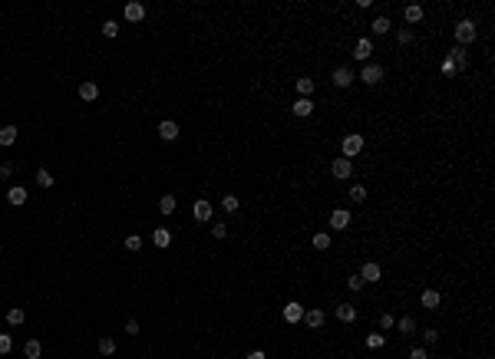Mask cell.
Wrapping results in <instances>:
<instances>
[{
	"mask_svg": "<svg viewBox=\"0 0 495 359\" xmlns=\"http://www.w3.org/2000/svg\"><path fill=\"white\" fill-rule=\"evenodd\" d=\"M469 43H476V20H459L456 23V46L469 50Z\"/></svg>",
	"mask_w": 495,
	"mask_h": 359,
	"instance_id": "6da1fadb",
	"label": "cell"
},
{
	"mask_svg": "<svg viewBox=\"0 0 495 359\" xmlns=\"http://www.w3.org/2000/svg\"><path fill=\"white\" fill-rule=\"evenodd\" d=\"M360 79H363L367 86H376V82L383 79V66H380V63H363V69H360Z\"/></svg>",
	"mask_w": 495,
	"mask_h": 359,
	"instance_id": "7a4b0ae2",
	"label": "cell"
},
{
	"mask_svg": "<svg viewBox=\"0 0 495 359\" xmlns=\"http://www.w3.org/2000/svg\"><path fill=\"white\" fill-rule=\"evenodd\" d=\"M363 135H357V132H353V135H344V158H353V155H360L363 152Z\"/></svg>",
	"mask_w": 495,
	"mask_h": 359,
	"instance_id": "3957f363",
	"label": "cell"
},
{
	"mask_svg": "<svg viewBox=\"0 0 495 359\" xmlns=\"http://www.w3.org/2000/svg\"><path fill=\"white\" fill-rule=\"evenodd\" d=\"M330 175L333 178H340V181H347L353 175V165H350V158H344V155H340V158H333V165H330Z\"/></svg>",
	"mask_w": 495,
	"mask_h": 359,
	"instance_id": "277c9868",
	"label": "cell"
},
{
	"mask_svg": "<svg viewBox=\"0 0 495 359\" xmlns=\"http://www.w3.org/2000/svg\"><path fill=\"white\" fill-rule=\"evenodd\" d=\"M122 17L129 20V23H139V20H145V7L139 4V0H129V4L122 7Z\"/></svg>",
	"mask_w": 495,
	"mask_h": 359,
	"instance_id": "5b68a950",
	"label": "cell"
},
{
	"mask_svg": "<svg viewBox=\"0 0 495 359\" xmlns=\"http://www.w3.org/2000/svg\"><path fill=\"white\" fill-rule=\"evenodd\" d=\"M281 316H284V323H301L304 320V307L297 303V300H291V303H284Z\"/></svg>",
	"mask_w": 495,
	"mask_h": 359,
	"instance_id": "8992f818",
	"label": "cell"
},
{
	"mask_svg": "<svg viewBox=\"0 0 495 359\" xmlns=\"http://www.w3.org/2000/svg\"><path fill=\"white\" fill-rule=\"evenodd\" d=\"M159 139H162V142H175L178 139V122L162 119V122H159Z\"/></svg>",
	"mask_w": 495,
	"mask_h": 359,
	"instance_id": "52a82bcc",
	"label": "cell"
},
{
	"mask_svg": "<svg viewBox=\"0 0 495 359\" xmlns=\"http://www.w3.org/2000/svg\"><path fill=\"white\" fill-rule=\"evenodd\" d=\"M330 228L333 231H347V228H350V211H347V208L330 211Z\"/></svg>",
	"mask_w": 495,
	"mask_h": 359,
	"instance_id": "ba28073f",
	"label": "cell"
},
{
	"mask_svg": "<svg viewBox=\"0 0 495 359\" xmlns=\"http://www.w3.org/2000/svg\"><path fill=\"white\" fill-rule=\"evenodd\" d=\"M330 79H333V86H337V89H347V86L353 82V69H347V66H337V69L330 73Z\"/></svg>",
	"mask_w": 495,
	"mask_h": 359,
	"instance_id": "9c48e42d",
	"label": "cell"
},
{
	"mask_svg": "<svg viewBox=\"0 0 495 359\" xmlns=\"http://www.w3.org/2000/svg\"><path fill=\"white\" fill-rule=\"evenodd\" d=\"M380 277H383V270H380V264H373V260H367V264L360 267V280H363V284H376Z\"/></svg>",
	"mask_w": 495,
	"mask_h": 359,
	"instance_id": "30bf717a",
	"label": "cell"
},
{
	"mask_svg": "<svg viewBox=\"0 0 495 359\" xmlns=\"http://www.w3.org/2000/svg\"><path fill=\"white\" fill-rule=\"evenodd\" d=\"M370 56H373V43L370 40H357V46H353V60H360V63H370Z\"/></svg>",
	"mask_w": 495,
	"mask_h": 359,
	"instance_id": "8fae6325",
	"label": "cell"
},
{
	"mask_svg": "<svg viewBox=\"0 0 495 359\" xmlns=\"http://www.w3.org/2000/svg\"><path fill=\"white\" fill-rule=\"evenodd\" d=\"M304 323H307V326L310 329H320V326H324V323H327V313H324V310H304Z\"/></svg>",
	"mask_w": 495,
	"mask_h": 359,
	"instance_id": "7c38bea8",
	"label": "cell"
},
{
	"mask_svg": "<svg viewBox=\"0 0 495 359\" xmlns=\"http://www.w3.org/2000/svg\"><path fill=\"white\" fill-rule=\"evenodd\" d=\"M192 214H195V221H212V201L198 198V201H195V208H192Z\"/></svg>",
	"mask_w": 495,
	"mask_h": 359,
	"instance_id": "4fadbf2b",
	"label": "cell"
},
{
	"mask_svg": "<svg viewBox=\"0 0 495 359\" xmlns=\"http://www.w3.org/2000/svg\"><path fill=\"white\" fill-rule=\"evenodd\" d=\"M152 244H155L159 251H165L172 244V231L169 228H155V231H152Z\"/></svg>",
	"mask_w": 495,
	"mask_h": 359,
	"instance_id": "5bb4252c",
	"label": "cell"
},
{
	"mask_svg": "<svg viewBox=\"0 0 495 359\" xmlns=\"http://www.w3.org/2000/svg\"><path fill=\"white\" fill-rule=\"evenodd\" d=\"M333 316H337L340 323H353V320H357V307H353V303H340L337 310H333Z\"/></svg>",
	"mask_w": 495,
	"mask_h": 359,
	"instance_id": "9a60e30c",
	"label": "cell"
},
{
	"mask_svg": "<svg viewBox=\"0 0 495 359\" xmlns=\"http://www.w3.org/2000/svg\"><path fill=\"white\" fill-rule=\"evenodd\" d=\"M80 99L83 102H96L99 99V86H96V82H80Z\"/></svg>",
	"mask_w": 495,
	"mask_h": 359,
	"instance_id": "2e32d148",
	"label": "cell"
},
{
	"mask_svg": "<svg viewBox=\"0 0 495 359\" xmlns=\"http://www.w3.org/2000/svg\"><path fill=\"white\" fill-rule=\"evenodd\" d=\"M449 60L456 63V69L469 66V50H465V46H452V50H449Z\"/></svg>",
	"mask_w": 495,
	"mask_h": 359,
	"instance_id": "e0dca14e",
	"label": "cell"
},
{
	"mask_svg": "<svg viewBox=\"0 0 495 359\" xmlns=\"http://www.w3.org/2000/svg\"><path fill=\"white\" fill-rule=\"evenodd\" d=\"M420 303L426 307V310H436L439 303H442V297H439V290H423L420 293Z\"/></svg>",
	"mask_w": 495,
	"mask_h": 359,
	"instance_id": "ac0fdd59",
	"label": "cell"
},
{
	"mask_svg": "<svg viewBox=\"0 0 495 359\" xmlns=\"http://www.w3.org/2000/svg\"><path fill=\"white\" fill-rule=\"evenodd\" d=\"M7 201H10V205L13 208H20V205H27V201H30V198H27V188H10V191H7Z\"/></svg>",
	"mask_w": 495,
	"mask_h": 359,
	"instance_id": "d6986e66",
	"label": "cell"
},
{
	"mask_svg": "<svg viewBox=\"0 0 495 359\" xmlns=\"http://www.w3.org/2000/svg\"><path fill=\"white\" fill-rule=\"evenodd\" d=\"M17 135H20V132H17V125H0V145H4V149H7V145H13V142H17Z\"/></svg>",
	"mask_w": 495,
	"mask_h": 359,
	"instance_id": "ffe728a7",
	"label": "cell"
},
{
	"mask_svg": "<svg viewBox=\"0 0 495 359\" xmlns=\"http://www.w3.org/2000/svg\"><path fill=\"white\" fill-rule=\"evenodd\" d=\"M291 112H294L297 119H307L310 112H314V102H310V99H297L294 105H291Z\"/></svg>",
	"mask_w": 495,
	"mask_h": 359,
	"instance_id": "44dd1931",
	"label": "cell"
},
{
	"mask_svg": "<svg viewBox=\"0 0 495 359\" xmlns=\"http://www.w3.org/2000/svg\"><path fill=\"white\" fill-rule=\"evenodd\" d=\"M403 20H406V23H420V20H423V7L420 4H409L406 10H403Z\"/></svg>",
	"mask_w": 495,
	"mask_h": 359,
	"instance_id": "7402d4cb",
	"label": "cell"
},
{
	"mask_svg": "<svg viewBox=\"0 0 495 359\" xmlns=\"http://www.w3.org/2000/svg\"><path fill=\"white\" fill-rule=\"evenodd\" d=\"M310 244H314V251H330V234H327V231H317V234L310 237Z\"/></svg>",
	"mask_w": 495,
	"mask_h": 359,
	"instance_id": "603a6c76",
	"label": "cell"
},
{
	"mask_svg": "<svg viewBox=\"0 0 495 359\" xmlns=\"http://www.w3.org/2000/svg\"><path fill=\"white\" fill-rule=\"evenodd\" d=\"M23 320H27V310L23 307H10V310H7V323H10V326H20Z\"/></svg>",
	"mask_w": 495,
	"mask_h": 359,
	"instance_id": "cb8c5ba5",
	"label": "cell"
},
{
	"mask_svg": "<svg viewBox=\"0 0 495 359\" xmlns=\"http://www.w3.org/2000/svg\"><path fill=\"white\" fill-rule=\"evenodd\" d=\"M294 89H297V96H301V99H307V96L314 93V79H310V76H301Z\"/></svg>",
	"mask_w": 495,
	"mask_h": 359,
	"instance_id": "d4e9b609",
	"label": "cell"
},
{
	"mask_svg": "<svg viewBox=\"0 0 495 359\" xmlns=\"http://www.w3.org/2000/svg\"><path fill=\"white\" fill-rule=\"evenodd\" d=\"M40 353H43V346H40L37 340H27V343H23V356H27V359H40Z\"/></svg>",
	"mask_w": 495,
	"mask_h": 359,
	"instance_id": "484cf974",
	"label": "cell"
},
{
	"mask_svg": "<svg viewBox=\"0 0 495 359\" xmlns=\"http://www.w3.org/2000/svg\"><path fill=\"white\" fill-rule=\"evenodd\" d=\"M373 33H376V37H383V33H389V26H393V23H389V17H373Z\"/></svg>",
	"mask_w": 495,
	"mask_h": 359,
	"instance_id": "4316f807",
	"label": "cell"
},
{
	"mask_svg": "<svg viewBox=\"0 0 495 359\" xmlns=\"http://www.w3.org/2000/svg\"><path fill=\"white\" fill-rule=\"evenodd\" d=\"M396 326H400L403 336H413L416 333V320H413V316H400V323H396Z\"/></svg>",
	"mask_w": 495,
	"mask_h": 359,
	"instance_id": "83f0119b",
	"label": "cell"
},
{
	"mask_svg": "<svg viewBox=\"0 0 495 359\" xmlns=\"http://www.w3.org/2000/svg\"><path fill=\"white\" fill-rule=\"evenodd\" d=\"M159 211H162V214H172V211H175V195H162V198H159Z\"/></svg>",
	"mask_w": 495,
	"mask_h": 359,
	"instance_id": "f1b7e54d",
	"label": "cell"
},
{
	"mask_svg": "<svg viewBox=\"0 0 495 359\" xmlns=\"http://www.w3.org/2000/svg\"><path fill=\"white\" fill-rule=\"evenodd\" d=\"M37 185H40V188H53V175H50V168H37Z\"/></svg>",
	"mask_w": 495,
	"mask_h": 359,
	"instance_id": "f546056e",
	"label": "cell"
},
{
	"mask_svg": "<svg viewBox=\"0 0 495 359\" xmlns=\"http://www.w3.org/2000/svg\"><path fill=\"white\" fill-rule=\"evenodd\" d=\"M99 353L102 356H113L116 353V340H113V336H102V340H99Z\"/></svg>",
	"mask_w": 495,
	"mask_h": 359,
	"instance_id": "4dcf8cb0",
	"label": "cell"
},
{
	"mask_svg": "<svg viewBox=\"0 0 495 359\" xmlns=\"http://www.w3.org/2000/svg\"><path fill=\"white\" fill-rule=\"evenodd\" d=\"M367 346H370V349H383V346H386V336H383V333H370V336H367Z\"/></svg>",
	"mask_w": 495,
	"mask_h": 359,
	"instance_id": "1f68e13d",
	"label": "cell"
},
{
	"mask_svg": "<svg viewBox=\"0 0 495 359\" xmlns=\"http://www.w3.org/2000/svg\"><path fill=\"white\" fill-rule=\"evenodd\" d=\"M102 37L116 40V37H119V23H116V20H106V23H102Z\"/></svg>",
	"mask_w": 495,
	"mask_h": 359,
	"instance_id": "d6a6232c",
	"label": "cell"
},
{
	"mask_svg": "<svg viewBox=\"0 0 495 359\" xmlns=\"http://www.w3.org/2000/svg\"><path fill=\"white\" fill-rule=\"evenodd\" d=\"M221 208H225L228 214H235V211H238V195H225V198H221Z\"/></svg>",
	"mask_w": 495,
	"mask_h": 359,
	"instance_id": "836d02e7",
	"label": "cell"
},
{
	"mask_svg": "<svg viewBox=\"0 0 495 359\" xmlns=\"http://www.w3.org/2000/svg\"><path fill=\"white\" fill-rule=\"evenodd\" d=\"M350 201L363 205V201H367V188H363V185H353V188H350Z\"/></svg>",
	"mask_w": 495,
	"mask_h": 359,
	"instance_id": "e575fe53",
	"label": "cell"
},
{
	"mask_svg": "<svg viewBox=\"0 0 495 359\" xmlns=\"http://www.w3.org/2000/svg\"><path fill=\"white\" fill-rule=\"evenodd\" d=\"M396 40H400L403 46H409L413 43V30H409V26H400V30H396Z\"/></svg>",
	"mask_w": 495,
	"mask_h": 359,
	"instance_id": "d590c367",
	"label": "cell"
},
{
	"mask_svg": "<svg viewBox=\"0 0 495 359\" xmlns=\"http://www.w3.org/2000/svg\"><path fill=\"white\" fill-rule=\"evenodd\" d=\"M347 287H350L353 293H360V290H363V280H360V273H350V277H347Z\"/></svg>",
	"mask_w": 495,
	"mask_h": 359,
	"instance_id": "8d00e7d4",
	"label": "cell"
},
{
	"mask_svg": "<svg viewBox=\"0 0 495 359\" xmlns=\"http://www.w3.org/2000/svg\"><path fill=\"white\" fill-rule=\"evenodd\" d=\"M439 73H442V76H456L459 69H456V63H452L449 56H446V60H442V66H439Z\"/></svg>",
	"mask_w": 495,
	"mask_h": 359,
	"instance_id": "74e56055",
	"label": "cell"
},
{
	"mask_svg": "<svg viewBox=\"0 0 495 359\" xmlns=\"http://www.w3.org/2000/svg\"><path fill=\"white\" fill-rule=\"evenodd\" d=\"M125 251H142V237L129 234V237H125Z\"/></svg>",
	"mask_w": 495,
	"mask_h": 359,
	"instance_id": "f35d334b",
	"label": "cell"
},
{
	"mask_svg": "<svg viewBox=\"0 0 495 359\" xmlns=\"http://www.w3.org/2000/svg\"><path fill=\"white\" fill-rule=\"evenodd\" d=\"M13 349V340H10V333H0V356H7Z\"/></svg>",
	"mask_w": 495,
	"mask_h": 359,
	"instance_id": "ab89813d",
	"label": "cell"
},
{
	"mask_svg": "<svg viewBox=\"0 0 495 359\" xmlns=\"http://www.w3.org/2000/svg\"><path fill=\"white\" fill-rule=\"evenodd\" d=\"M396 326V316L393 313H380V329H393Z\"/></svg>",
	"mask_w": 495,
	"mask_h": 359,
	"instance_id": "60d3db41",
	"label": "cell"
},
{
	"mask_svg": "<svg viewBox=\"0 0 495 359\" xmlns=\"http://www.w3.org/2000/svg\"><path fill=\"white\" fill-rule=\"evenodd\" d=\"M225 234H228V224H221V221H218V224H212V237H218V241H221Z\"/></svg>",
	"mask_w": 495,
	"mask_h": 359,
	"instance_id": "b9f144b4",
	"label": "cell"
},
{
	"mask_svg": "<svg viewBox=\"0 0 495 359\" xmlns=\"http://www.w3.org/2000/svg\"><path fill=\"white\" fill-rule=\"evenodd\" d=\"M436 340H439V329H433V326L423 329V343H436Z\"/></svg>",
	"mask_w": 495,
	"mask_h": 359,
	"instance_id": "7bdbcfd3",
	"label": "cell"
},
{
	"mask_svg": "<svg viewBox=\"0 0 495 359\" xmlns=\"http://www.w3.org/2000/svg\"><path fill=\"white\" fill-rule=\"evenodd\" d=\"M13 175V161H4V165H0V178H10Z\"/></svg>",
	"mask_w": 495,
	"mask_h": 359,
	"instance_id": "ee69618b",
	"label": "cell"
},
{
	"mask_svg": "<svg viewBox=\"0 0 495 359\" xmlns=\"http://www.w3.org/2000/svg\"><path fill=\"white\" fill-rule=\"evenodd\" d=\"M125 333H129V336H139V323L136 320H125Z\"/></svg>",
	"mask_w": 495,
	"mask_h": 359,
	"instance_id": "f6af8a7d",
	"label": "cell"
},
{
	"mask_svg": "<svg viewBox=\"0 0 495 359\" xmlns=\"http://www.w3.org/2000/svg\"><path fill=\"white\" fill-rule=\"evenodd\" d=\"M409 359H429V356H426V349H423V346H416L413 353H409Z\"/></svg>",
	"mask_w": 495,
	"mask_h": 359,
	"instance_id": "bcb514c9",
	"label": "cell"
},
{
	"mask_svg": "<svg viewBox=\"0 0 495 359\" xmlns=\"http://www.w3.org/2000/svg\"><path fill=\"white\" fill-rule=\"evenodd\" d=\"M248 359H268V356H264V349H251Z\"/></svg>",
	"mask_w": 495,
	"mask_h": 359,
	"instance_id": "7dc6e473",
	"label": "cell"
}]
</instances>
